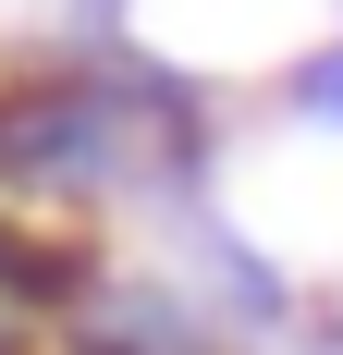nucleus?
Returning a JSON list of instances; mask_svg holds the SVG:
<instances>
[{
	"label": "nucleus",
	"instance_id": "nucleus-1",
	"mask_svg": "<svg viewBox=\"0 0 343 355\" xmlns=\"http://www.w3.org/2000/svg\"><path fill=\"white\" fill-rule=\"evenodd\" d=\"M307 110H319V123H343V49H331V62L307 73Z\"/></svg>",
	"mask_w": 343,
	"mask_h": 355
}]
</instances>
